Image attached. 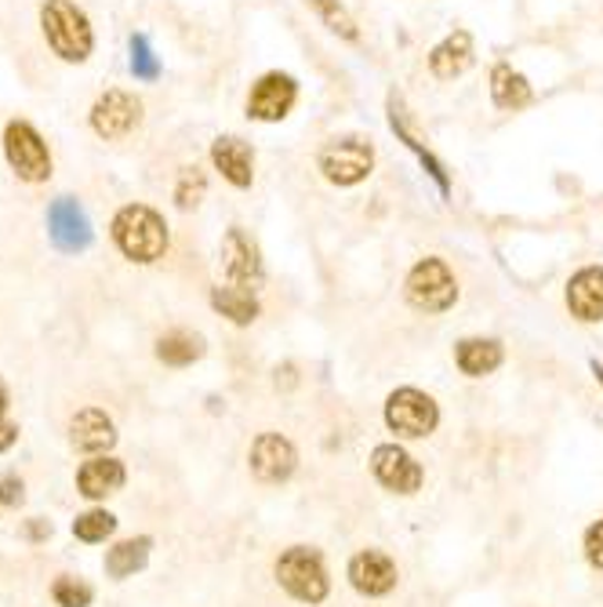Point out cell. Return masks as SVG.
Instances as JSON below:
<instances>
[{
  "label": "cell",
  "instance_id": "1",
  "mask_svg": "<svg viewBox=\"0 0 603 607\" xmlns=\"http://www.w3.org/2000/svg\"><path fill=\"white\" fill-rule=\"evenodd\" d=\"M113 241L124 252V258L131 263H157L168 252V222L160 212L146 204H128L120 207L117 219H113Z\"/></svg>",
  "mask_w": 603,
  "mask_h": 607
},
{
  "label": "cell",
  "instance_id": "2",
  "mask_svg": "<svg viewBox=\"0 0 603 607\" xmlns=\"http://www.w3.org/2000/svg\"><path fill=\"white\" fill-rule=\"evenodd\" d=\"M41 30L47 47H52L62 62H87L95 52V30L73 0H44Z\"/></svg>",
  "mask_w": 603,
  "mask_h": 607
},
{
  "label": "cell",
  "instance_id": "3",
  "mask_svg": "<svg viewBox=\"0 0 603 607\" xmlns=\"http://www.w3.org/2000/svg\"><path fill=\"white\" fill-rule=\"evenodd\" d=\"M317 168L324 171V179L335 185H360L371 175L374 168V146L363 135H342L320 146Z\"/></svg>",
  "mask_w": 603,
  "mask_h": 607
},
{
  "label": "cell",
  "instance_id": "4",
  "mask_svg": "<svg viewBox=\"0 0 603 607\" xmlns=\"http://www.w3.org/2000/svg\"><path fill=\"white\" fill-rule=\"evenodd\" d=\"M408 302L422 313H444L458 302V280L444 258H422L408 274Z\"/></svg>",
  "mask_w": 603,
  "mask_h": 607
},
{
  "label": "cell",
  "instance_id": "5",
  "mask_svg": "<svg viewBox=\"0 0 603 607\" xmlns=\"http://www.w3.org/2000/svg\"><path fill=\"white\" fill-rule=\"evenodd\" d=\"M4 157L19 179L27 182L52 179V153H47V142L30 120H11L4 128Z\"/></svg>",
  "mask_w": 603,
  "mask_h": 607
},
{
  "label": "cell",
  "instance_id": "6",
  "mask_svg": "<svg viewBox=\"0 0 603 607\" xmlns=\"http://www.w3.org/2000/svg\"><path fill=\"white\" fill-rule=\"evenodd\" d=\"M276 578H281V586L292 593V597L306 604H320L328 597V572H324L320 553L309 546L287 550L281 561H276Z\"/></svg>",
  "mask_w": 603,
  "mask_h": 607
},
{
  "label": "cell",
  "instance_id": "7",
  "mask_svg": "<svg viewBox=\"0 0 603 607\" xmlns=\"http://www.w3.org/2000/svg\"><path fill=\"white\" fill-rule=\"evenodd\" d=\"M298 103V81L292 73H262V77L251 84L247 92V117L258 124H276L284 120Z\"/></svg>",
  "mask_w": 603,
  "mask_h": 607
},
{
  "label": "cell",
  "instance_id": "8",
  "mask_svg": "<svg viewBox=\"0 0 603 607\" xmlns=\"http://www.w3.org/2000/svg\"><path fill=\"white\" fill-rule=\"evenodd\" d=\"M142 120V103L131 95V92H120V88H109L106 95H98V103L92 106V131L98 139H124L131 135Z\"/></svg>",
  "mask_w": 603,
  "mask_h": 607
},
{
  "label": "cell",
  "instance_id": "9",
  "mask_svg": "<svg viewBox=\"0 0 603 607\" xmlns=\"http://www.w3.org/2000/svg\"><path fill=\"white\" fill-rule=\"evenodd\" d=\"M436 404L433 396H425L419 390H396L385 404V423L389 429H396L400 437H425L436 429Z\"/></svg>",
  "mask_w": 603,
  "mask_h": 607
},
{
  "label": "cell",
  "instance_id": "10",
  "mask_svg": "<svg viewBox=\"0 0 603 607\" xmlns=\"http://www.w3.org/2000/svg\"><path fill=\"white\" fill-rule=\"evenodd\" d=\"M47 233H52L59 252H70V255L84 252L95 237L84 207L73 201V196H59V201H52V207H47Z\"/></svg>",
  "mask_w": 603,
  "mask_h": 607
},
{
  "label": "cell",
  "instance_id": "11",
  "mask_svg": "<svg viewBox=\"0 0 603 607\" xmlns=\"http://www.w3.org/2000/svg\"><path fill=\"white\" fill-rule=\"evenodd\" d=\"M222 269L236 288H258L262 284V255H258V244L247 237L241 226H233L230 233L222 237Z\"/></svg>",
  "mask_w": 603,
  "mask_h": 607
},
{
  "label": "cell",
  "instance_id": "12",
  "mask_svg": "<svg viewBox=\"0 0 603 607\" xmlns=\"http://www.w3.org/2000/svg\"><path fill=\"white\" fill-rule=\"evenodd\" d=\"M295 448L287 444L281 433H262L251 448V473H255L262 484H281L295 473Z\"/></svg>",
  "mask_w": 603,
  "mask_h": 607
},
{
  "label": "cell",
  "instance_id": "13",
  "mask_svg": "<svg viewBox=\"0 0 603 607\" xmlns=\"http://www.w3.org/2000/svg\"><path fill=\"white\" fill-rule=\"evenodd\" d=\"M211 164L222 171V179L236 185V190H247L255 182V150L241 139V135H219L211 142Z\"/></svg>",
  "mask_w": 603,
  "mask_h": 607
},
{
  "label": "cell",
  "instance_id": "14",
  "mask_svg": "<svg viewBox=\"0 0 603 607\" xmlns=\"http://www.w3.org/2000/svg\"><path fill=\"white\" fill-rule=\"evenodd\" d=\"M371 462H374V477H379L389 491L414 494V491L422 488V469H419V462H414V458L404 448H396V444H385V448H379Z\"/></svg>",
  "mask_w": 603,
  "mask_h": 607
},
{
  "label": "cell",
  "instance_id": "15",
  "mask_svg": "<svg viewBox=\"0 0 603 607\" xmlns=\"http://www.w3.org/2000/svg\"><path fill=\"white\" fill-rule=\"evenodd\" d=\"M349 582L363 593V597H382L396 586V567L385 553L363 550L349 561Z\"/></svg>",
  "mask_w": 603,
  "mask_h": 607
},
{
  "label": "cell",
  "instance_id": "16",
  "mask_svg": "<svg viewBox=\"0 0 603 607\" xmlns=\"http://www.w3.org/2000/svg\"><path fill=\"white\" fill-rule=\"evenodd\" d=\"M473 66V33L451 30L430 52V73L436 81H455Z\"/></svg>",
  "mask_w": 603,
  "mask_h": 607
},
{
  "label": "cell",
  "instance_id": "17",
  "mask_svg": "<svg viewBox=\"0 0 603 607\" xmlns=\"http://www.w3.org/2000/svg\"><path fill=\"white\" fill-rule=\"evenodd\" d=\"M389 128H393V135L400 142L408 146V150L419 157V164L425 168V175H430L436 185H440V193H447L451 190V179H447V171H444V164H440V160L430 153V146H425L419 135L411 131V124H408V114H404V103H400V98L393 95L389 98Z\"/></svg>",
  "mask_w": 603,
  "mask_h": 607
},
{
  "label": "cell",
  "instance_id": "18",
  "mask_svg": "<svg viewBox=\"0 0 603 607\" xmlns=\"http://www.w3.org/2000/svg\"><path fill=\"white\" fill-rule=\"evenodd\" d=\"M568 306L578 320H603V266L578 269L568 284Z\"/></svg>",
  "mask_w": 603,
  "mask_h": 607
},
{
  "label": "cell",
  "instance_id": "19",
  "mask_svg": "<svg viewBox=\"0 0 603 607\" xmlns=\"http://www.w3.org/2000/svg\"><path fill=\"white\" fill-rule=\"evenodd\" d=\"M70 440H73V448H77V451L98 455V451L113 448V440H117V429H113V418L106 412H98V407H84L81 415H73Z\"/></svg>",
  "mask_w": 603,
  "mask_h": 607
},
{
  "label": "cell",
  "instance_id": "20",
  "mask_svg": "<svg viewBox=\"0 0 603 607\" xmlns=\"http://www.w3.org/2000/svg\"><path fill=\"white\" fill-rule=\"evenodd\" d=\"M491 103L506 114H517V109L535 103L531 81L520 70H512V62H495L491 66Z\"/></svg>",
  "mask_w": 603,
  "mask_h": 607
},
{
  "label": "cell",
  "instance_id": "21",
  "mask_svg": "<svg viewBox=\"0 0 603 607\" xmlns=\"http://www.w3.org/2000/svg\"><path fill=\"white\" fill-rule=\"evenodd\" d=\"M120 484H124V466L117 458H92L77 473V488L87 499H106V494L120 491Z\"/></svg>",
  "mask_w": 603,
  "mask_h": 607
},
{
  "label": "cell",
  "instance_id": "22",
  "mask_svg": "<svg viewBox=\"0 0 603 607\" xmlns=\"http://www.w3.org/2000/svg\"><path fill=\"white\" fill-rule=\"evenodd\" d=\"M455 361L473 379L491 375V371L501 364V345L495 339H466V342H458Z\"/></svg>",
  "mask_w": 603,
  "mask_h": 607
},
{
  "label": "cell",
  "instance_id": "23",
  "mask_svg": "<svg viewBox=\"0 0 603 607\" xmlns=\"http://www.w3.org/2000/svg\"><path fill=\"white\" fill-rule=\"evenodd\" d=\"M157 356L171 368H186L204 356V339L193 331H168L165 339L157 342Z\"/></svg>",
  "mask_w": 603,
  "mask_h": 607
},
{
  "label": "cell",
  "instance_id": "24",
  "mask_svg": "<svg viewBox=\"0 0 603 607\" xmlns=\"http://www.w3.org/2000/svg\"><path fill=\"white\" fill-rule=\"evenodd\" d=\"M211 306L222 317H230L233 324H251L258 317V299L247 288H215L211 291Z\"/></svg>",
  "mask_w": 603,
  "mask_h": 607
},
{
  "label": "cell",
  "instance_id": "25",
  "mask_svg": "<svg viewBox=\"0 0 603 607\" xmlns=\"http://www.w3.org/2000/svg\"><path fill=\"white\" fill-rule=\"evenodd\" d=\"M146 556H149V539H128V542H120V546L109 550L106 572L113 578H128V575H135L138 567L146 564Z\"/></svg>",
  "mask_w": 603,
  "mask_h": 607
},
{
  "label": "cell",
  "instance_id": "26",
  "mask_svg": "<svg viewBox=\"0 0 603 607\" xmlns=\"http://www.w3.org/2000/svg\"><path fill=\"white\" fill-rule=\"evenodd\" d=\"M306 4L317 11V15L324 19V26H328L331 33H338L342 41H349V44H357L360 41V30H357V22H353V15L338 4V0H306Z\"/></svg>",
  "mask_w": 603,
  "mask_h": 607
},
{
  "label": "cell",
  "instance_id": "27",
  "mask_svg": "<svg viewBox=\"0 0 603 607\" xmlns=\"http://www.w3.org/2000/svg\"><path fill=\"white\" fill-rule=\"evenodd\" d=\"M204 190H208L204 171H200L197 164L193 168H182L179 171V182H174V204H179L182 212H190V207H197L200 201H204Z\"/></svg>",
  "mask_w": 603,
  "mask_h": 607
},
{
  "label": "cell",
  "instance_id": "28",
  "mask_svg": "<svg viewBox=\"0 0 603 607\" xmlns=\"http://www.w3.org/2000/svg\"><path fill=\"white\" fill-rule=\"evenodd\" d=\"M131 73L135 81H146V84H154L160 77V58L154 55V47H149L146 33L131 36Z\"/></svg>",
  "mask_w": 603,
  "mask_h": 607
},
{
  "label": "cell",
  "instance_id": "29",
  "mask_svg": "<svg viewBox=\"0 0 603 607\" xmlns=\"http://www.w3.org/2000/svg\"><path fill=\"white\" fill-rule=\"evenodd\" d=\"M113 528H117V520H113V513H106V510H92V513H81L77 520H73V535H77L81 542H103L113 535Z\"/></svg>",
  "mask_w": 603,
  "mask_h": 607
},
{
  "label": "cell",
  "instance_id": "30",
  "mask_svg": "<svg viewBox=\"0 0 603 607\" xmlns=\"http://www.w3.org/2000/svg\"><path fill=\"white\" fill-rule=\"evenodd\" d=\"M52 597H55L59 607H87L92 604V589H87L84 582H77V578H59Z\"/></svg>",
  "mask_w": 603,
  "mask_h": 607
},
{
  "label": "cell",
  "instance_id": "31",
  "mask_svg": "<svg viewBox=\"0 0 603 607\" xmlns=\"http://www.w3.org/2000/svg\"><path fill=\"white\" fill-rule=\"evenodd\" d=\"M585 556L593 561L596 567H603V520L600 524L589 528V535H585Z\"/></svg>",
  "mask_w": 603,
  "mask_h": 607
},
{
  "label": "cell",
  "instance_id": "32",
  "mask_svg": "<svg viewBox=\"0 0 603 607\" xmlns=\"http://www.w3.org/2000/svg\"><path fill=\"white\" fill-rule=\"evenodd\" d=\"M0 502L4 505L22 502V480L19 477H0Z\"/></svg>",
  "mask_w": 603,
  "mask_h": 607
},
{
  "label": "cell",
  "instance_id": "33",
  "mask_svg": "<svg viewBox=\"0 0 603 607\" xmlns=\"http://www.w3.org/2000/svg\"><path fill=\"white\" fill-rule=\"evenodd\" d=\"M15 437H19V426H11V423L0 418V451H8L11 444H15Z\"/></svg>",
  "mask_w": 603,
  "mask_h": 607
},
{
  "label": "cell",
  "instance_id": "34",
  "mask_svg": "<svg viewBox=\"0 0 603 607\" xmlns=\"http://www.w3.org/2000/svg\"><path fill=\"white\" fill-rule=\"evenodd\" d=\"M27 535H30V539H44V535H52V524H47V520H33V524L27 528Z\"/></svg>",
  "mask_w": 603,
  "mask_h": 607
},
{
  "label": "cell",
  "instance_id": "35",
  "mask_svg": "<svg viewBox=\"0 0 603 607\" xmlns=\"http://www.w3.org/2000/svg\"><path fill=\"white\" fill-rule=\"evenodd\" d=\"M4 407H8V393L0 390V418H4Z\"/></svg>",
  "mask_w": 603,
  "mask_h": 607
},
{
  "label": "cell",
  "instance_id": "36",
  "mask_svg": "<svg viewBox=\"0 0 603 607\" xmlns=\"http://www.w3.org/2000/svg\"><path fill=\"white\" fill-rule=\"evenodd\" d=\"M593 371H596V379H600V386H603V368H600V364H593Z\"/></svg>",
  "mask_w": 603,
  "mask_h": 607
}]
</instances>
